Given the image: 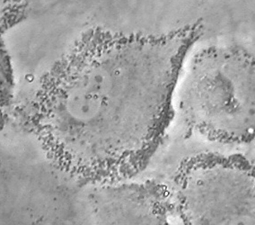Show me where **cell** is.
<instances>
[{"instance_id": "cell-2", "label": "cell", "mask_w": 255, "mask_h": 225, "mask_svg": "<svg viewBox=\"0 0 255 225\" xmlns=\"http://www.w3.org/2000/svg\"><path fill=\"white\" fill-rule=\"evenodd\" d=\"M183 123L206 139L249 143L255 135V57L237 45L194 56L179 92Z\"/></svg>"}, {"instance_id": "cell-3", "label": "cell", "mask_w": 255, "mask_h": 225, "mask_svg": "<svg viewBox=\"0 0 255 225\" xmlns=\"http://www.w3.org/2000/svg\"><path fill=\"white\" fill-rule=\"evenodd\" d=\"M169 189L182 224L255 225V166L243 155L204 152L187 158Z\"/></svg>"}, {"instance_id": "cell-5", "label": "cell", "mask_w": 255, "mask_h": 225, "mask_svg": "<svg viewBox=\"0 0 255 225\" xmlns=\"http://www.w3.org/2000/svg\"><path fill=\"white\" fill-rule=\"evenodd\" d=\"M1 73H2V106L9 104L13 91V74L10 60L5 51L2 49L1 53Z\"/></svg>"}, {"instance_id": "cell-4", "label": "cell", "mask_w": 255, "mask_h": 225, "mask_svg": "<svg viewBox=\"0 0 255 225\" xmlns=\"http://www.w3.org/2000/svg\"><path fill=\"white\" fill-rule=\"evenodd\" d=\"M89 204L102 225H163L175 219L169 186L156 180L98 185Z\"/></svg>"}, {"instance_id": "cell-1", "label": "cell", "mask_w": 255, "mask_h": 225, "mask_svg": "<svg viewBox=\"0 0 255 225\" xmlns=\"http://www.w3.org/2000/svg\"><path fill=\"white\" fill-rule=\"evenodd\" d=\"M201 21L158 34L83 32L16 117L58 169L85 184L141 172L173 122L179 78Z\"/></svg>"}]
</instances>
